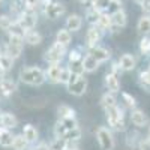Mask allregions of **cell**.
Masks as SVG:
<instances>
[{
    "mask_svg": "<svg viewBox=\"0 0 150 150\" xmlns=\"http://www.w3.org/2000/svg\"><path fill=\"white\" fill-rule=\"evenodd\" d=\"M20 80L29 86H41L45 81V74L39 68H24L20 72Z\"/></svg>",
    "mask_w": 150,
    "mask_h": 150,
    "instance_id": "1",
    "label": "cell"
},
{
    "mask_svg": "<svg viewBox=\"0 0 150 150\" xmlns=\"http://www.w3.org/2000/svg\"><path fill=\"white\" fill-rule=\"evenodd\" d=\"M107 120H108V125L116 129V131H123L125 129V123H123V111L116 105V107H111V108H107Z\"/></svg>",
    "mask_w": 150,
    "mask_h": 150,
    "instance_id": "2",
    "label": "cell"
},
{
    "mask_svg": "<svg viewBox=\"0 0 150 150\" xmlns=\"http://www.w3.org/2000/svg\"><path fill=\"white\" fill-rule=\"evenodd\" d=\"M96 138H98V143H99L102 150H112L114 149V137H112V134L110 132L108 128H105V126L98 128Z\"/></svg>",
    "mask_w": 150,
    "mask_h": 150,
    "instance_id": "3",
    "label": "cell"
},
{
    "mask_svg": "<svg viewBox=\"0 0 150 150\" xmlns=\"http://www.w3.org/2000/svg\"><path fill=\"white\" fill-rule=\"evenodd\" d=\"M75 128H78V125L77 122H75V119H71V117H63V119H60L57 123H56V126H54V134L57 138H63V135Z\"/></svg>",
    "mask_w": 150,
    "mask_h": 150,
    "instance_id": "4",
    "label": "cell"
},
{
    "mask_svg": "<svg viewBox=\"0 0 150 150\" xmlns=\"http://www.w3.org/2000/svg\"><path fill=\"white\" fill-rule=\"evenodd\" d=\"M17 23L20 24V26L24 29V30H33V27L36 26V23H38V17L35 12H29V11H24L20 14Z\"/></svg>",
    "mask_w": 150,
    "mask_h": 150,
    "instance_id": "5",
    "label": "cell"
},
{
    "mask_svg": "<svg viewBox=\"0 0 150 150\" xmlns=\"http://www.w3.org/2000/svg\"><path fill=\"white\" fill-rule=\"evenodd\" d=\"M63 54H65V47L59 42H56L50 47V50L47 51L45 60L50 62V63H59L62 60V57H63Z\"/></svg>",
    "mask_w": 150,
    "mask_h": 150,
    "instance_id": "6",
    "label": "cell"
},
{
    "mask_svg": "<svg viewBox=\"0 0 150 150\" xmlns=\"http://www.w3.org/2000/svg\"><path fill=\"white\" fill-rule=\"evenodd\" d=\"M101 36H102V30L99 29L98 26H92L89 30H87V35H86V42L90 48H95L96 44L101 41Z\"/></svg>",
    "mask_w": 150,
    "mask_h": 150,
    "instance_id": "7",
    "label": "cell"
},
{
    "mask_svg": "<svg viewBox=\"0 0 150 150\" xmlns=\"http://www.w3.org/2000/svg\"><path fill=\"white\" fill-rule=\"evenodd\" d=\"M65 14V6L59 2H51L50 6L45 9V15L51 20H57Z\"/></svg>",
    "mask_w": 150,
    "mask_h": 150,
    "instance_id": "8",
    "label": "cell"
},
{
    "mask_svg": "<svg viewBox=\"0 0 150 150\" xmlns=\"http://www.w3.org/2000/svg\"><path fill=\"white\" fill-rule=\"evenodd\" d=\"M86 89H87V80L83 77V75H80V77L77 78V81H75L74 84H71V86L68 87L69 93H72V95H75V96H81V95H84Z\"/></svg>",
    "mask_w": 150,
    "mask_h": 150,
    "instance_id": "9",
    "label": "cell"
},
{
    "mask_svg": "<svg viewBox=\"0 0 150 150\" xmlns=\"http://www.w3.org/2000/svg\"><path fill=\"white\" fill-rule=\"evenodd\" d=\"M17 117L14 114H11V112H2L0 114V125H2V128L5 129H14L17 126Z\"/></svg>",
    "mask_w": 150,
    "mask_h": 150,
    "instance_id": "10",
    "label": "cell"
},
{
    "mask_svg": "<svg viewBox=\"0 0 150 150\" xmlns=\"http://www.w3.org/2000/svg\"><path fill=\"white\" fill-rule=\"evenodd\" d=\"M96 62H99V63H102V62H107L110 59V51L107 48H102V47H95L92 48V51L89 53Z\"/></svg>",
    "mask_w": 150,
    "mask_h": 150,
    "instance_id": "11",
    "label": "cell"
},
{
    "mask_svg": "<svg viewBox=\"0 0 150 150\" xmlns=\"http://www.w3.org/2000/svg\"><path fill=\"white\" fill-rule=\"evenodd\" d=\"M105 83H107V87H108V90L111 93H117L120 92V81L117 78V74H107V77H105Z\"/></svg>",
    "mask_w": 150,
    "mask_h": 150,
    "instance_id": "12",
    "label": "cell"
},
{
    "mask_svg": "<svg viewBox=\"0 0 150 150\" xmlns=\"http://www.w3.org/2000/svg\"><path fill=\"white\" fill-rule=\"evenodd\" d=\"M81 26H83V20H81L80 15L72 14V15H69L66 18V30H69V32L71 30L72 32H78L81 29Z\"/></svg>",
    "mask_w": 150,
    "mask_h": 150,
    "instance_id": "13",
    "label": "cell"
},
{
    "mask_svg": "<svg viewBox=\"0 0 150 150\" xmlns=\"http://www.w3.org/2000/svg\"><path fill=\"white\" fill-rule=\"evenodd\" d=\"M15 90H17V84L11 78H3L0 81V93L3 96H11Z\"/></svg>",
    "mask_w": 150,
    "mask_h": 150,
    "instance_id": "14",
    "label": "cell"
},
{
    "mask_svg": "<svg viewBox=\"0 0 150 150\" xmlns=\"http://www.w3.org/2000/svg\"><path fill=\"white\" fill-rule=\"evenodd\" d=\"M131 122L135 125V126L143 128V126H146V123H147V117H146V114L141 110H134L131 112Z\"/></svg>",
    "mask_w": 150,
    "mask_h": 150,
    "instance_id": "15",
    "label": "cell"
},
{
    "mask_svg": "<svg viewBox=\"0 0 150 150\" xmlns=\"http://www.w3.org/2000/svg\"><path fill=\"white\" fill-rule=\"evenodd\" d=\"M126 14H125V11L120 9L117 12H114V14H111V23H112V26H116V27H125L126 26Z\"/></svg>",
    "mask_w": 150,
    "mask_h": 150,
    "instance_id": "16",
    "label": "cell"
},
{
    "mask_svg": "<svg viewBox=\"0 0 150 150\" xmlns=\"http://www.w3.org/2000/svg\"><path fill=\"white\" fill-rule=\"evenodd\" d=\"M119 66L123 71H132L135 68V57L131 54H123L119 60Z\"/></svg>",
    "mask_w": 150,
    "mask_h": 150,
    "instance_id": "17",
    "label": "cell"
},
{
    "mask_svg": "<svg viewBox=\"0 0 150 150\" xmlns=\"http://www.w3.org/2000/svg\"><path fill=\"white\" fill-rule=\"evenodd\" d=\"M24 41L29 45H39L42 42V35L36 30H27L24 35Z\"/></svg>",
    "mask_w": 150,
    "mask_h": 150,
    "instance_id": "18",
    "label": "cell"
},
{
    "mask_svg": "<svg viewBox=\"0 0 150 150\" xmlns=\"http://www.w3.org/2000/svg\"><path fill=\"white\" fill-rule=\"evenodd\" d=\"M21 51H23V44H12V42H8L6 44V53L9 57L12 59H18L21 56Z\"/></svg>",
    "mask_w": 150,
    "mask_h": 150,
    "instance_id": "19",
    "label": "cell"
},
{
    "mask_svg": "<svg viewBox=\"0 0 150 150\" xmlns=\"http://www.w3.org/2000/svg\"><path fill=\"white\" fill-rule=\"evenodd\" d=\"M60 72H62V68L59 63H51V66L48 68L47 71V77L51 83H59L60 80Z\"/></svg>",
    "mask_w": 150,
    "mask_h": 150,
    "instance_id": "20",
    "label": "cell"
},
{
    "mask_svg": "<svg viewBox=\"0 0 150 150\" xmlns=\"http://www.w3.org/2000/svg\"><path fill=\"white\" fill-rule=\"evenodd\" d=\"M12 143H14V135L9 129L0 128V146L3 147H11Z\"/></svg>",
    "mask_w": 150,
    "mask_h": 150,
    "instance_id": "21",
    "label": "cell"
},
{
    "mask_svg": "<svg viewBox=\"0 0 150 150\" xmlns=\"http://www.w3.org/2000/svg\"><path fill=\"white\" fill-rule=\"evenodd\" d=\"M71 41H72V36H71V32H69V30L60 29V30L57 32V35H56V42H59V44H62L63 47H66V45L71 44Z\"/></svg>",
    "mask_w": 150,
    "mask_h": 150,
    "instance_id": "22",
    "label": "cell"
},
{
    "mask_svg": "<svg viewBox=\"0 0 150 150\" xmlns=\"http://www.w3.org/2000/svg\"><path fill=\"white\" fill-rule=\"evenodd\" d=\"M98 66H99V62H96L90 54H87L83 59V68H84L86 72H93V71L98 69Z\"/></svg>",
    "mask_w": 150,
    "mask_h": 150,
    "instance_id": "23",
    "label": "cell"
},
{
    "mask_svg": "<svg viewBox=\"0 0 150 150\" xmlns=\"http://www.w3.org/2000/svg\"><path fill=\"white\" fill-rule=\"evenodd\" d=\"M23 135H24V138H26L29 143L38 140V131H36V128L33 126V125H26L24 129H23Z\"/></svg>",
    "mask_w": 150,
    "mask_h": 150,
    "instance_id": "24",
    "label": "cell"
},
{
    "mask_svg": "<svg viewBox=\"0 0 150 150\" xmlns=\"http://www.w3.org/2000/svg\"><path fill=\"white\" fill-rule=\"evenodd\" d=\"M96 26L101 29L102 32H104V30H110L111 26H112V23H111V15H108V14H101V15H99L98 23H96Z\"/></svg>",
    "mask_w": 150,
    "mask_h": 150,
    "instance_id": "25",
    "label": "cell"
},
{
    "mask_svg": "<svg viewBox=\"0 0 150 150\" xmlns=\"http://www.w3.org/2000/svg\"><path fill=\"white\" fill-rule=\"evenodd\" d=\"M29 141L24 138V135H15L14 137V143H12V147H14V150H26Z\"/></svg>",
    "mask_w": 150,
    "mask_h": 150,
    "instance_id": "26",
    "label": "cell"
},
{
    "mask_svg": "<svg viewBox=\"0 0 150 150\" xmlns=\"http://www.w3.org/2000/svg\"><path fill=\"white\" fill-rule=\"evenodd\" d=\"M138 30L143 35H150V17L143 15L138 21Z\"/></svg>",
    "mask_w": 150,
    "mask_h": 150,
    "instance_id": "27",
    "label": "cell"
},
{
    "mask_svg": "<svg viewBox=\"0 0 150 150\" xmlns=\"http://www.w3.org/2000/svg\"><path fill=\"white\" fill-rule=\"evenodd\" d=\"M110 3H111V0H92V8L102 14L104 11H108Z\"/></svg>",
    "mask_w": 150,
    "mask_h": 150,
    "instance_id": "28",
    "label": "cell"
},
{
    "mask_svg": "<svg viewBox=\"0 0 150 150\" xmlns=\"http://www.w3.org/2000/svg\"><path fill=\"white\" fill-rule=\"evenodd\" d=\"M99 15H101V12H98L93 8H89V9L86 11V18H87V21H89L92 26H96V23L99 20Z\"/></svg>",
    "mask_w": 150,
    "mask_h": 150,
    "instance_id": "29",
    "label": "cell"
},
{
    "mask_svg": "<svg viewBox=\"0 0 150 150\" xmlns=\"http://www.w3.org/2000/svg\"><path fill=\"white\" fill-rule=\"evenodd\" d=\"M101 104L102 107L107 110V108H111V107H116V98L112 93H105L101 99Z\"/></svg>",
    "mask_w": 150,
    "mask_h": 150,
    "instance_id": "30",
    "label": "cell"
},
{
    "mask_svg": "<svg viewBox=\"0 0 150 150\" xmlns=\"http://www.w3.org/2000/svg\"><path fill=\"white\" fill-rule=\"evenodd\" d=\"M12 66H14V59L9 57L8 54H2V56H0V68H2L5 72L9 71Z\"/></svg>",
    "mask_w": 150,
    "mask_h": 150,
    "instance_id": "31",
    "label": "cell"
},
{
    "mask_svg": "<svg viewBox=\"0 0 150 150\" xmlns=\"http://www.w3.org/2000/svg\"><path fill=\"white\" fill-rule=\"evenodd\" d=\"M59 114H60V119H63V117L75 119V111L71 107H68V105H60L59 107Z\"/></svg>",
    "mask_w": 150,
    "mask_h": 150,
    "instance_id": "32",
    "label": "cell"
},
{
    "mask_svg": "<svg viewBox=\"0 0 150 150\" xmlns=\"http://www.w3.org/2000/svg\"><path fill=\"white\" fill-rule=\"evenodd\" d=\"M69 71L72 74H77V75H81L84 72V68H83V60H77V62H69Z\"/></svg>",
    "mask_w": 150,
    "mask_h": 150,
    "instance_id": "33",
    "label": "cell"
},
{
    "mask_svg": "<svg viewBox=\"0 0 150 150\" xmlns=\"http://www.w3.org/2000/svg\"><path fill=\"white\" fill-rule=\"evenodd\" d=\"M50 150H68V141L63 138H56L50 146Z\"/></svg>",
    "mask_w": 150,
    "mask_h": 150,
    "instance_id": "34",
    "label": "cell"
},
{
    "mask_svg": "<svg viewBox=\"0 0 150 150\" xmlns=\"http://www.w3.org/2000/svg\"><path fill=\"white\" fill-rule=\"evenodd\" d=\"M80 137H81L80 128H75V129H72V131H69V132H66L63 135V140H66V141H77Z\"/></svg>",
    "mask_w": 150,
    "mask_h": 150,
    "instance_id": "35",
    "label": "cell"
},
{
    "mask_svg": "<svg viewBox=\"0 0 150 150\" xmlns=\"http://www.w3.org/2000/svg\"><path fill=\"white\" fill-rule=\"evenodd\" d=\"M12 24H14V21H12V18L9 15H0V29H2V30L8 32Z\"/></svg>",
    "mask_w": 150,
    "mask_h": 150,
    "instance_id": "36",
    "label": "cell"
},
{
    "mask_svg": "<svg viewBox=\"0 0 150 150\" xmlns=\"http://www.w3.org/2000/svg\"><path fill=\"white\" fill-rule=\"evenodd\" d=\"M140 51L144 56L150 54V39H149V38H143V39H141V42H140Z\"/></svg>",
    "mask_w": 150,
    "mask_h": 150,
    "instance_id": "37",
    "label": "cell"
},
{
    "mask_svg": "<svg viewBox=\"0 0 150 150\" xmlns=\"http://www.w3.org/2000/svg\"><path fill=\"white\" fill-rule=\"evenodd\" d=\"M140 80H141V84L146 87V89H149V90H150V69H149V71H146V72H141Z\"/></svg>",
    "mask_w": 150,
    "mask_h": 150,
    "instance_id": "38",
    "label": "cell"
},
{
    "mask_svg": "<svg viewBox=\"0 0 150 150\" xmlns=\"http://www.w3.org/2000/svg\"><path fill=\"white\" fill-rule=\"evenodd\" d=\"M71 75H72V72L69 71V68H68V69H62L59 83H65V84H68V81H69V78H71Z\"/></svg>",
    "mask_w": 150,
    "mask_h": 150,
    "instance_id": "39",
    "label": "cell"
},
{
    "mask_svg": "<svg viewBox=\"0 0 150 150\" xmlns=\"http://www.w3.org/2000/svg\"><path fill=\"white\" fill-rule=\"evenodd\" d=\"M120 0H111L110 8H108V14H114V12L120 11Z\"/></svg>",
    "mask_w": 150,
    "mask_h": 150,
    "instance_id": "40",
    "label": "cell"
},
{
    "mask_svg": "<svg viewBox=\"0 0 150 150\" xmlns=\"http://www.w3.org/2000/svg\"><path fill=\"white\" fill-rule=\"evenodd\" d=\"M122 96H123V101L126 102V105H128V107H131V108H134V107H135V104H137V102H135V98H134V96H131V95H128V93H123Z\"/></svg>",
    "mask_w": 150,
    "mask_h": 150,
    "instance_id": "41",
    "label": "cell"
},
{
    "mask_svg": "<svg viewBox=\"0 0 150 150\" xmlns=\"http://www.w3.org/2000/svg\"><path fill=\"white\" fill-rule=\"evenodd\" d=\"M77 60H83L81 54L78 53V50H74V51L69 53V62H77Z\"/></svg>",
    "mask_w": 150,
    "mask_h": 150,
    "instance_id": "42",
    "label": "cell"
},
{
    "mask_svg": "<svg viewBox=\"0 0 150 150\" xmlns=\"http://www.w3.org/2000/svg\"><path fill=\"white\" fill-rule=\"evenodd\" d=\"M140 150H150V138L141 140V143H140Z\"/></svg>",
    "mask_w": 150,
    "mask_h": 150,
    "instance_id": "43",
    "label": "cell"
},
{
    "mask_svg": "<svg viewBox=\"0 0 150 150\" xmlns=\"http://www.w3.org/2000/svg\"><path fill=\"white\" fill-rule=\"evenodd\" d=\"M141 8H143V12L147 15V17H150V2H144L143 5H141Z\"/></svg>",
    "mask_w": 150,
    "mask_h": 150,
    "instance_id": "44",
    "label": "cell"
},
{
    "mask_svg": "<svg viewBox=\"0 0 150 150\" xmlns=\"http://www.w3.org/2000/svg\"><path fill=\"white\" fill-rule=\"evenodd\" d=\"M33 150H50V147H48V144H45V143H41L39 146H36Z\"/></svg>",
    "mask_w": 150,
    "mask_h": 150,
    "instance_id": "45",
    "label": "cell"
},
{
    "mask_svg": "<svg viewBox=\"0 0 150 150\" xmlns=\"http://www.w3.org/2000/svg\"><path fill=\"white\" fill-rule=\"evenodd\" d=\"M3 78H5V71H3L2 68H0V81H2Z\"/></svg>",
    "mask_w": 150,
    "mask_h": 150,
    "instance_id": "46",
    "label": "cell"
},
{
    "mask_svg": "<svg viewBox=\"0 0 150 150\" xmlns=\"http://www.w3.org/2000/svg\"><path fill=\"white\" fill-rule=\"evenodd\" d=\"M134 2H135V3H138V5H143L144 2H147V0H134Z\"/></svg>",
    "mask_w": 150,
    "mask_h": 150,
    "instance_id": "47",
    "label": "cell"
},
{
    "mask_svg": "<svg viewBox=\"0 0 150 150\" xmlns=\"http://www.w3.org/2000/svg\"><path fill=\"white\" fill-rule=\"evenodd\" d=\"M80 2H81V3H87V2H89V0H80Z\"/></svg>",
    "mask_w": 150,
    "mask_h": 150,
    "instance_id": "48",
    "label": "cell"
},
{
    "mask_svg": "<svg viewBox=\"0 0 150 150\" xmlns=\"http://www.w3.org/2000/svg\"><path fill=\"white\" fill-rule=\"evenodd\" d=\"M2 54H3V53H2V48H0V56H2Z\"/></svg>",
    "mask_w": 150,
    "mask_h": 150,
    "instance_id": "49",
    "label": "cell"
},
{
    "mask_svg": "<svg viewBox=\"0 0 150 150\" xmlns=\"http://www.w3.org/2000/svg\"><path fill=\"white\" fill-rule=\"evenodd\" d=\"M2 2H3V0H0V3H2Z\"/></svg>",
    "mask_w": 150,
    "mask_h": 150,
    "instance_id": "50",
    "label": "cell"
},
{
    "mask_svg": "<svg viewBox=\"0 0 150 150\" xmlns=\"http://www.w3.org/2000/svg\"><path fill=\"white\" fill-rule=\"evenodd\" d=\"M147 2H150V0H147Z\"/></svg>",
    "mask_w": 150,
    "mask_h": 150,
    "instance_id": "51",
    "label": "cell"
},
{
    "mask_svg": "<svg viewBox=\"0 0 150 150\" xmlns=\"http://www.w3.org/2000/svg\"><path fill=\"white\" fill-rule=\"evenodd\" d=\"M75 150H77V149H75Z\"/></svg>",
    "mask_w": 150,
    "mask_h": 150,
    "instance_id": "52",
    "label": "cell"
},
{
    "mask_svg": "<svg viewBox=\"0 0 150 150\" xmlns=\"http://www.w3.org/2000/svg\"><path fill=\"white\" fill-rule=\"evenodd\" d=\"M149 138H150V137H149Z\"/></svg>",
    "mask_w": 150,
    "mask_h": 150,
    "instance_id": "53",
    "label": "cell"
}]
</instances>
